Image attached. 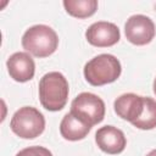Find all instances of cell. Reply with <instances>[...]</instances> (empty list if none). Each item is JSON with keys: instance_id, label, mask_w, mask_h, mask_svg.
<instances>
[{"instance_id": "6da1fadb", "label": "cell", "mask_w": 156, "mask_h": 156, "mask_svg": "<svg viewBox=\"0 0 156 156\" xmlns=\"http://www.w3.org/2000/svg\"><path fill=\"white\" fill-rule=\"evenodd\" d=\"M68 82L60 72H49L40 78L39 100L41 106L48 111L62 110L68 100Z\"/></svg>"}, {"instance_id": "7a4b0ae2", "label": "cell", "mask_w": 156, "mask_h": 156, "mask_svg": "<svg viewBox=\"0 0 156 156\" xmlns=\"http://www.w3.org/2000/svg\"><path fill=\"white\" fill-rule=\"evenodd\" d=\"M121 72V62L111 54L98 55L84 66L85 80L94 87L113 83L119 78Z\"/></svg>"}, {"instance_id": "3957f363", "label": "cell", "mask_w": 156, "mask_h": 156, "mask_svg": "<svg viewBox=\"0 0 156 156\" xmlns=\"http://www.w3.org/2000/svg\"><path fill=\"white\" fill-rule=\"evenodd\" d=\"M22 46L35 57H48L56 51L58 37L51 27L46 24H35L24 32Z\"/></svg>"}, {"instance_id": "277c9868", "label": "cell", "mask_w": 156, "mask_h": 156, "mask_svg": "<svg viewBox=\"0 0 156 156\" xmlns=\"http://www.w3.org/2000/svg\"><path fill=\"white\" fill-rule=\"evenodd\" d=\"M11 130L22 139H34L45 129L43 113L32 106H23L17 110L10 122Z\"/></svg>"}, {"instance_id": "5b68a950", "label": "cell", "mask_w": 156, "mask_h": 156, "mask_svg": "<svg viewBox=\"0 0 156 156\" xmlns=\"http://www.w3.org/2000/svg\"><path fill=\"white\" fill-rule=\"evenodd\" d=\"M105 102L93 93H80L71 104V113L83 123L93 127L105 117Z\"/></svg>"}, {"instance_id": "8992f818", "label": "cell", "mask_w": 156, "mask_h": 156, "mask_svg": "<svg viewBox=\"0 0 156 156\" xmlns=\"http://www.w3.org/2000/svg\"><path fill=\"white\" fill-rule=\"evenodd\" d=\"M124 34L132 44L146 45L155 38V23L145 15H133L124 24Z\"/></svg>"}, {"instance_id": "52a82bcc", "label": "cell", "mask_w": 156, "mask_h": 156, "mask_svg": "<svg viewBox=\"0 0 156 156\" xmlns=\"http://www.w3.org/2000/svg\"><path fill=\"white\" fill-rule=\"evenodd\" d=\"M85 39L93 46L108 48L119 41L121 33L115 23L99 21L89 26L85 32Z\"/></svg>"}, {"instance_id": "ba28073f", "label": "cell", "mask_w": 156, "mask_h": 156, "mask_svg": "<svg viewBox=\"0 0 156 156\" xmlns=\"http://www.w3.org/2000/svg\"><path fill=\"white\" fill-rule=\"evenodd\" d=\"M113 108L117 116L133 124L140 118V116L144 112L145 96H140L133 93L123 94L115 100Z\"/></svg>"}, {"instance_id": "9c48e42d", "label": "cell", "mask_w": 156, "mask_h": 156, "mask_svg": "<svg viewBox=\"0 0 156 156\" xmlns=\"http://www.w3.org/2000/svg\"><path fill=\"white\" fill-rule=\"evenodd\" d=\"M95 143L104 152L117 155L126 149L127 139L121 129L113 126H104L95 133Z\"/></svg>"}, {"instance_id": "30bf717a", "label": "cell", "mask_w": 156, "mask_h": 156, "mask_svg": "<svg viewBox=\"0 0 156 156\" xmlns=\"http://www.w3.org/2000/svg\"><path fill=\"white\" fill-rule=\"evenodd\" d=\"M7 71L10 77L20 83L30 80L35 73V63L32 56L27 52H15L12 54L6 62Z\"/></svg>"}, {"instance_id": "8fae6325", "label": "cell", "mask_w": 156, "mask_h": 156, "mask_svg": "<svg viewBox=\"0 0 156 156\" xmlns=\"http://www.w3.org/2000/svg\"><path fill=\"white\" fill-rule=\"evenodd\" d=\"M90 129L91 127L79 121L71 112L65 115V117L60 123V133L62 138L69 141H77L84 139L90 132Z\"/></svg>"}, {"instance_id": "7c38bea8", "label": "cell", "mask_w": 156, "mask_h": 156, "mask_svg": "<svg viewBox=\"0 0 156 156\" xmlns=\"http://www.w3.org/2000/svg\"><path fill=\"white\" fill-rule=\"evenodd\" d=\"M63 7L68 15L76 18H87L98 10L96 0H65Z\"/></svg>"}, {"instance_id": "4fadbf2b", "label": "cell", "mask_w": 156, "mask_h": 156, "mask_svg": "<svg viewBox=\"0 0 156 156\" xmlns=\"http://www.w3.org/2000/svg\"><path fill=\"white\" fill-rule=\"evenodd\" d=\"M135 128L149 130L156 127V100L146 96L145 98V108L140 118L133 123Z\"/></svg>"}, {"instance_id": "5bb4252c", "label": "cell", "mask_w": 156, "mask_h": 156, "mask_svg": "<svg viewBox=\"0 0 156 156\" xmlns=\"http://www.w3.org/2000/svg\"><path fill=\"white\" fill-rule=\"evenodd\" d=\"M16 156H52V154L43 146H29L17 152Z\"/></svg>"}, {"instance_id": "9a60e30c", "label": "cell", "mask_w": 156, "mask_h": 156, "mask_svg": "<svg viewBox=\"0 0 156 156\" xmlns=\"http://www.w3.org/2000/svg\"><path fill=\"white\" fill-rule=\"evenodd\" d=\"M146 156H156V149H155V150H152V151H150Z\"/></svg>"}, {"instance_id": "2e32d148", "label": "cell", "mask_w": 156, "mask_h": 156, "mask_svg": "<svg viewBox=\"0 0 156 156\" xmlns=\"http://www.w3.org/2000/svg\"><path fill=\"white\" fill-rule=\"evenodd\" d=\"M152 89H154V93H155V95H156V78L154 79V84H152Z\"/></svg>"}]
</instances>
